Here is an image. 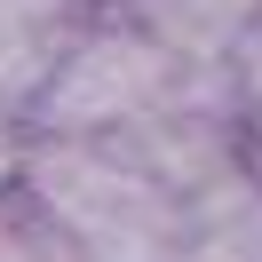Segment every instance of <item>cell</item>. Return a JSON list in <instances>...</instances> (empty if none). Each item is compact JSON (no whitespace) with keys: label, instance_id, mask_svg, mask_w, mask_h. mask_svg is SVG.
<instances>
[{"label":"cell","instance_id":"1","mask_svg":"<svg viewBox=\"0 0 262 262\" xmlns=\"http://www.w3.org/2000/svg\"><path fill=\"white\" fill-rule=\"evenodd\" d=\"M16 199L80 262H175L199 238L191 207H175L127 143H96V135H32L24 127Z\"/></svg>","mask_w":262,"mask_h":262},{"label":"cell","instance_id":"2","mask_svg":"<svg viewBox=\"0 0 262 262\" xmlns=\"http://www.w3.org/2000/svg\"><path fill=\"white\" fill-rule=\"evenodd\" d=\"M191 80L199 72L183 56H167L151 32H135L119 8H88L72 24L64 56H56L48 88L32 96L24 127L32 135H96V143H119L151 112H167Z\"/></svg>","mask_w":262,"mask_h":262},{"label":"cell","instance_id":"3","mask_svg":"<svg viewBox=\"0 0 262 262\" xmlns=\"http://www.w3.org/2000/svg\"><path fill=\"white\" fill-rule=\"evenodd\" d=\"M135 32H151L167 56H183L191 72H230V56L254 40L262 0H112Z\"/></svg>","mask_w":262,"mask_h":262},{"label":"cell","instance_id":"4","mask_svg":"<svg viewBox=\"0 0 262 262\" xmlns=\"http://www.w3.org/2000/svg\"><path fill=\"white\" fill-rule=\"evenodd\" d=\"M80 16H88L80 0H0V112L16 119L32 112V96L48 88Z\"/></svg>","mask_w":262,"mask_h":262},{"label":"cell","instance_id":"5","mask_svg":"<svg viewBox=\"0 0 262 262\" xmlns=\"http://www.w3.org/2000/svg\"><path fill=\"white\" fill-rule=\"evenodd\" d=\"M175 262H262V199L246 214H230V223H207Z\"/></svg>","mask_w":262,"mask_h":262},{"label":"cell","instance_id":"6","mask_svg":"<svg viewBox=\"0 0 262 262\" xmlns=\"http://www.w3.org/2000/svg\"><path fill=\"white\" fill-rule=\"evenodd\" d=\"M246 175L262 191V103H246Z\"/></svg>","mask_w":262,"mask_h":262},{"label":"cell","instance_id":"7","mask_svg":"<svg viewBox=\"0 0 262 262\" xmlns=\"http://www.w3.org/2000/svg\"><path fill=\"white\" fill-rule=\"evenodd\" d=\"M80 8H112V0H80Z\"/></svg>","mask_w":262,"mask_h":262}]
</instances>
